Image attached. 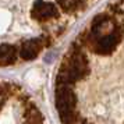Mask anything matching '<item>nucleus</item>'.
Listing matches in <instances>:
<instances>
[{
	"mask_svg": "<svg viewBox=\"0 0 124 124\" xmlns=\"http://www.w3.org/2000/svg\"><path fill=\"white\" fill-rule=\"evenodd\" d=\"M88 73H89L88 60L82 53V50L78 46H75L63 60L56 81L73 85L74 82L85 78L88 75Z\"/></svg>",
	"mask_w": 124,
	"mask_h": 124,
	"instance_id": "1",
	"label": "nucleus"
},
{
	"mask_svg": "<svg viewBox=\"0 0 124 124\" xmlns=\"http://www.w3.org/2000/svg\"><path fill=\"white\" fill-rule=\"evenodd\" d=\"M17 60V49L11 45H0V66H8Z\"/></svg>",
	"mask_w": 124,
	"mask_h": 124,
	"instance_id": "7",
	"label": "nucleus"
},
{
	"mask_svg": "<svg viewBox=\"0 0 124 124\" xmlns=\"http://www.w3.org/2000/svg\"><path fill=\"white\" fill-rule=\"evenodd\" d=\"M121 39H123V25H117L110 34L105 35L99 39L89 40L86 46L98 54H110Z\"/></svg>",
	"mask_w": 124,
	"mask_h": 124,
	"instance_id": "3",
	"label": "nucleus"
},
{
	"mask_svg": "<svg viewBox=\"0 0 124 124\" xmlns=\"http://www.w3.org/2000/svg\"><path fill=\"white\" fill-rule=\"evenodd\" d=\"M24 124H43V116L38 107L27 102L24 109Z\"/></svg>",
	"mask_w": 124,
	"mask_h": 124,
	"instance_id": "6",
	"label": "nucleus"
},
{
	"mask_svg": "<svg viewBox=\"0 0 124 124\" xmlns=\"http://www.w3.org/2000/svg\"><path fill=\"white\" fill-rule=\"evenodd\" d=\"M42 47H43V39L42 38L25 40L23 45H21L20 56L23 57L24 60H32V59H35V57L39 54V52Z\"/></svg>",
	"mask_w": 124,
	"mask_h": 124,
	"instance_id": "5",
	"label": "nucleus"
},
{
	"mask_svg": "<svg viewBox=\"0 0 124 124\" xmlns=\"http://www.w3.org/2000/svg\"><path fill=\"white\" fill-rule=\"evenodd\" d=\"M57 3L62 6L63 10L66 11H73L77 10L85 3V0H57Z\"/></svg>",
	"mask_w": 124,
	"mask_h": 124,
	"instance_id": "8",
	"label": "nucleus"
},
{
	"mask_svg": "<svg viewBox=\"0 0 124 124\" xmlns=\"http://www.w3.org/2000/svg\"><path fill=\"white\" fill-rule=\"evenodd\" d=\"M75 106L77 96L71 89V85L56 81V107L63 124H74L78 121Z\"/></svg>",
	"mask_w": 124,
	"mask_h": 124,
	"instance_id": "2",
	"label": "nucleus"
},
{
	"mask_svg": "<svg viewBox=\"0 0 124 124\" xmlns=\"http://www.w3.org/2000/svg\"><path fill=\"white\" fill-rule=\"evenodd\" d=\"M32 17L38 21H46V20H50L59 16V10H57L56 4L49 3V1H42L38 0L35 1L34 6H32Z\"/></svg>",
	"mask_w": 124,
	"mask_h": 124,
	"instance_id": "4",
	"label": "nucleus"
},
{
	"mask_svg": "<svg viewBox=\"0 0 124 124\" xmlns=\"http://www.w3.org/2000/svg\"><path fill=\"white\" fill-rule=\"evenodd\" d=\"M121 1H123V0H121Z\"/></svg>",
	"mask_w": 124,
	"mask_h": 124,
	"instance_id": "9",
	"label": "nucleus"
}]
</instances>
